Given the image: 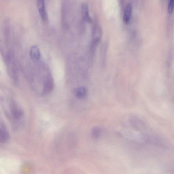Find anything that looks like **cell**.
I'll list each match as a JSON object with an SVG mask.
<instances>
[{
  "label": "cell",
  "mask_w": 174,
  "mask_h": 174,
  "mask_svg": "<svg viewBox=\"0 0 174 174\" xmlns=\"http://www.w3.org/2000/svg\"><path fill=\"white\" fill-rule=\"evenodd\" d=\"M102 34V29L99 25L95 26L93 28L90 51L92 53H94L97 45L101 41Z\"/></svg>",
  "instance_id": "6da1fadb"
},
{
  "label": "cell",
  "mask_w": 174,
  "mask_h": 174,
  "mask_svg": "<svg viewBox=\"0 0 174 174\" xmlns=\"http://www.w3.org/2000/svg\"><path fill=\"white\" fill-rule=\"evenodd\" d=\"M10 112L13 118L16 120L21 119L23 116V112L16 104L13 103L10 106Z\"/></svg>",
  "instance_id": "7a4b0ae2"
},
{
  "label": "cell",
  "mask_w": 174,
  "mask_h": 174,
  "mask_svg": "<svg viewBox=\"0 0 174 174\" xmlns=\"http://www.w3.org/2000/svg\"><path fill=\"white\" fill-rule=\"evenodd\" d=\"M37 6L41 19L44 21H46L47 15L45 9V0H37Z\"/></svg>",
  "instance_id": "3957f363"
},
{
  "label": "cell",
  "mask_w": 174,
  "mask_h": 174,
  "mask_svg": "<svg viewBox=\"0 0 174 174\" xmlns=\"http://www.w3.org/2000/svg\"><path fill=\"white\" fill-rule=\"evenodd\" d=\"M82 15L83 19L88 23H91L92 19L90 17L88 5L86 3L82 4L81 6Z\"/></svg>",
  "instance_id": "277c9868"
},
{
  "label": "cell",
  "mask_w": 174,
  "mask_h": 174,
  "mask_svg": "<svg viewBox=\"0 0 174 174\" xmlns=\"http://www.w3.org/2000/svg\"><path fill=\"white\" fill-rule=\"evenodd\" d=\"M132 12V8L131 4H128L126 5L124 12L123 19L126 24H128L131 19Z\"/></svg>",
  "instance_id": "5b68a950"
},
{
  "label": "cell",
  "mask_w": 174,
  "mask_h": 174,
  "mask_svg": "<svg viewBox=\"0 0 174 174\" xmlns=\"http://www.w3.org/2000/svg\"><path fill=\"white\" fill-rule=\"evenodd\" d=\"M30 53V57L33 61L36 62L40 60L41 56L40 50L36 46H33L31 47Z\"/></svg>",
  "instance_id": "8992f818"
},
{
  "label": "cell",
  "mask_w": 174,
  "mask_h": 174,
  "mask_svg": "<svg viewBox=\"0 0 174 174\" xmlns=\"http://www.w3.org/2000/svg\"><path fill=\"white\" fill-rule=\"evenodd\" d=\"M54 82L53 78L50 76L47 77L44 84V92L48 93L53 91L54 88Z\"/></svg>",
  "instance_id": "52a82bcc"
},
{
  "label": "cell",
  "mask_w": 174,
  "mask_h": 174,
  "mask_svg": "<svg viewBox=\"0 0 174 174\" xmlns=\"http://www.w3.org/2000/svg\"><path fill=\"white\" fill-rule=\"evenodd\" d=\"M87 90L85 87L81 86L76 88L75 91L76 96L79 99H83L86 96Z\"/></svg>",
  "instance_id": "ba28073f"
},
{
  "label": "cell",
  "mask_w": 174,
  "mask_h": 174,
  "mask_svg": "<svg viewBox=\"0 0 174 174\" xmlns=\"http://www.w3.org/2000/svg\"><path fill=\"white\" fill-rule=\"evenodd\" d=\"M8 133L5 130L0 128V143H4L7 141L9 139Z\"/></svg>",
  "instance_id": "9c48e42d"
},
{
  "label": "cell",
  "mask_w": 174,
  "mask_h": 174,
  "mask_svg": "<svg viewBox=\"0 0 174 174\" xmlns=\"http://www.w3.org/2000/svg\"><path fill=\"white\" fill-rule=\"evenodd\" d=\"M101 130L98 127H95L92 130V135L95 138H99L101 133Z\"/></svg>",
  "instance_id": "30bf717a"
},
{
  "label": "cell",
  "mask_w": 174,
  "mask_h": 174,
  "mask_svg": "<svg viewBox=\"0 0 174 174\" xmlns=\"http://www.w3.org/2000/svg\"><path fill=\"white\" fill-rule=\"evenodd\" d=\"M174 0H169L168 7V12L169 14L173 13L174 7Z\"/></svg>",
  "instance_id": "8fae6325"
}]
</instances>
